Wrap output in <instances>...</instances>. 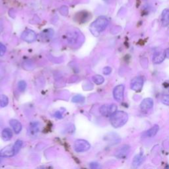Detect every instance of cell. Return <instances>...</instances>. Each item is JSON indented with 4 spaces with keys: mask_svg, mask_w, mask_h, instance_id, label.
Here are the masks:
<instances>
[{
    "mask_svg": "<svg viewBox=\"0 0 169 169\" xmlns=\"http://www.w3.org/2000/svg\"><path fill=\"white\" fill-rule=\"evenodd\" d=\"M108 25V20L104 17H100L90 26V31L95 36H99Z\"/></svg>",
    "mask_w": 169,
    "mask_h": 169,
    "instance_id": "cell-2",
    "label": "cell"
},
{
    "mask_svg": "<svg viewBox=\"0 0 169 169\" xmlns=\"http://www.w3.org/2000/svg\"><path fill=\"white\" fill-rule=\"evenodd\" d=\"M36 169H50V168L48 167H40L37 168Z\"/></svg>",
    "mask_w": 169,
    "mask_h": 169,
    "instance_id": "cell-30",
    "label": "cell"
},
{
    "mask_svg": "<svg viewBox=\"0 0 169 169\" xmlns=\"http://www.w3.org/2000/svg\"><path fill=\"white\" fill-rule=\"evenodd\" d=\"M22 144H23V142H22L21 140H17L14 144L13 148H14L15 153V155H17V154L18 153V152L20 151V149H21V148L22 147Z\"/></svg>",
    "mask_w": 169,
    "mask_h": 169,
    "instance_id": "cell-21",
    "label": "cell"
},
{
    "mask_svg": "<svg viewBox=\"0 0 169 169\" xmlns=\"http://www.w3.org/2000/svg\"><path fill=\"white\" fill-rule=\"evenodd\" d=\"M2 139L4 141H9L13 137V131L9 127H6L2 131Z\"/></svg>",
    "mask_w": 169,
    "mask_h": 169,
    "instance_id": "cell-17",
    "label": "cell"
},
{
    "mask_svg": "<svg viewBox=\"0 0 169 169\" xmlns=\"http://www.w3.org/2000/svg\"><path fill=\"white\" fill-rule=\"evenodd\" d=\"M113 96L114 99L118 102H122L124 96V86L123 85H119L114 89Z\"/></svg>",
    "mask_w": 169,
    "mask_h": 169,
    "instance_id": "cell-7",
    "label": "cell"
},
{
    "mask_svg": "<svg viewBox=\"0 0 169 169\" xmlns=\"http://www.w3.org/2000/svg\"><path fill=\"white\" fill-rule=\"evenodd\" d=\"M71 101L74 103H84L85 98L84 96H83L82 95H77L73 97L72 99H71Z\"/></svg>",
    "mask_w": 169,
    "mask_h": 169,
    "instance_id": "cell-22",
    "label": "cell"
},
{
    "mask_svg": "<svg viewBox=\"0 0 169 169\" xmlns=\"http://www.w3.org/2000/svg\"><path fill=\"white\" fill-rule=\"evenodd\" d=\"M89 167L91 169H102L101 165L96 162L91 163L89 164Z\"/></svg>",
    "mask_w": 169,
    "mask_h": 169,
    "instance_id": "cell-24",
    "label": "cell"
},
{
    "mask_svg": "<svg viewBox=\"0 0 169 169\" xmlns=\"http://www.w3.org/2000/svg\"><path fill=\"white\" fill-rule=\"evenodd\" d=\"M159 126L158 125L153 126L149 130L146 131V136L149 137H152L155 136V135L157 134V132L159 131Z\"/></svg>",
    "mask_w": 169,
    "mask_h": 169,
    "instance_id": "cell-18",
    "label": "cell"
},
{
    "mask_svg": "<svg viewBox=\"0 0 169 169\" xmlns=\"http://www.w3.org/2000/svg\"><path fill=\"white\" fill-rule=\"evenodd\" d=\"M9 104V99L5 95H0V106L3 108L7 106Z\"/></svg>",
    "mask_w": 169,
    "mask_h": 169,
    "instance_id": "cell-19",
    "label": "cell"
},
{
    "mask_svg": "<svg viewBox=\"0 0 169 169\" xmlns=\"http://www.w3.org/2000/svg\"><path fill=\"white\" fill-rule=\"evenodd\" d=\"M164 54L165 56H166V58H169V48H168V49L164 51Z\"/></svg>",
    "mask_w": 169,
    "mask_h": 169,
    "instance_id": "cell-29",
    "label": "cell"
},
{
    "mask_svg": "<svg viewBox=\"0 0 169 169\" xmlns=\"http://www.w3.org/2000/svg\"><path fill=\"white\" fill-rule=\"evenodd\" d=\"M40 123L38 122H33L31 123L29 126V132L32 135H35L39 133L40 130Z\"/></svg>",
    "mask_w": 169,
    "mask_h": 169,
    "instance_id": "cell-16",
    "label": "cell"
},
{
    "mask_svg": "<svg viewBox=\"0 0 169 169\" xmlns=\"http://www.w3.org/2000/svg\"><path fill=\"white\" fill-rule=\"evenodd\" d=\"M91 148L89 143L85 140H77L74 143V149L77 153H84Z\"/></svg>",
    "mask_w": 169,
    "mask_h": 169,
    "instance_id": "cell-3",
    "label": "cell"
},
{
    "mask_svg": "<svg viewBox=\"0 0 169 169\" xmlns=\"http://www.w3.org/2000/svg\"><path fill=\"white\" fill-rule=\"evenodd\" d=\"M145 160V157L143 153H139L134 157L132 163H131V168L133 169L137 168L142 164Z\"/></svg>",
    "mask_w": 169,
    "mask_h": 169,
    "instance_id": "cell-12",
    "label": "cell"
},
{
    "mask_svg": "<svg viewBox=\"0 0 169 169\" xmlns=\"http://www.w3.org/2000/svg\"><path fill=\"white\" fill-rule=\"evenodd\" d=\"M117 111V106L114 104H104L100 108V112L105 117H110Z\"/></svg>",
    "mask_w": 169,
    "mask_h": 169,
    "instance_id": "cell-4",
    "label": "cell"
},
{
    "mask_svg": "<svg viewBox=\"0 0 169 169\" xmlns=\"http://www.w3.org/2000/svg\"><path fill=\"white\" fill-rule=\"evenodd\" d=\"M15 155L13 145H10L0 151V157H12Z\"/></svg>",
    "mask_w": 169,
    "mask_h": 169,
    "instance_id": "cell-9",
    "label": "cell"
},
{
    "mask_svg": "<svg viewBox=\"0 0 169 169\" xmlns=\"http://www.w3.org/2000/svg\"><path fill=\"white\" fill-rule=\"evenodd\" d=\"M165 58H166V56H165L164 52H157L153 55V62L155 63V64H159V63H162L164 61Z\"/></svg>",
    "mask_w": 169,
    "mask_h": 169,
    "instance_id": "cell-13",
    "label": "cell"
},
{
    "mask_svg": "<svg viewBox=\"0 0 169 169\" xmlns=\"http://www.w3.org/2000/svg\"><path fill=\"white\" fill-rule=\"evenodd\" d=\"M104 1H105V2H111V1H112V0H104Z\"/></svg>",
    "mask_w": 169,
    "mask_h": 169,
    "instance_id": "cell-31",
    "label": "cell"
},
{
    "mask_svg": "<svg viewBox=\"0 0 169 169\" xmlns=\"http://www.w3.org/2000/svg\"><path fill=\"white\" fill-rule=\"evenodd\" d=\"M27 83H26L25 81H20L18 83V89L19 91L20 92L22 93L25 91L26 88H27Z\"/></svg>",
    "mask_w": 169,
    "mask_h": 169,
    "instance_id": "cell-23",
    "label": "cell"
},
{
    "mask_svg": "<svg viewBox=\"0 0 169 169\" xmlns=\"http://www.w3.org/2000/svg\"><path fill=\"white\" fill-rule=\"evenodd\" d=\"M161 101H162V103L164 104L167 105V106H169V95H167L163 96L162 99H161Z\"/></svg>",
    "mask_w": 169,
    "mask_h": 169,
    "instance_id": "cell-26",
    "label": "cell"
},
{
    "mask_svg": "<svg viewBox=\"0 0 169 169\" xmlns=\"http://www.w3.org/2000/svg\"><path fill=\"white\" fill-rule=\"evenodd\" d=\"M93 81L96 85H101L104 83V79L103 76H100V75H96V76L93 77Z\"/></svg>",
    "mask_w": 169,
    "mask_h": 169,
    "instance_id": "cell-20",
    "label": "cell"
},
{
    "mask_svg": "<svg viewBox=\"0 0 169 169\" xmlns=\"http://www.w3.org/2000/svg\"><path fill=\"white\" fill-rule=\"evenodd\" d=\"M130 151V146L128 145H123L116 151L115 156L118 159H124L128 155Z\"/></svg>",
    "mask_w": 169,
    "mask_h": 169,
    "instance_id": "cell-8",
    "label": "cell"
},
{
    "mask_svg": "<svg viewBox=\"0 0 169 169\" xmlns=\"http://www.w3.org/2000/svg\"><path fill=\"white\" fill-rule=\"evenodd\" d=\"M0 163H1V160H0Z\"/></svg>",
    "mask_w": 169,
    "mask_h": 169,
    "instance_id": "cell-32",
    "label": "cell"
},
{
    "mask_svg": "<svg viewBox=\"0 0 169 169\" xmlns=\"http://www.w3.org/2000/svg\"><path fill=\"white\" fill-rule=\"evenodd\" d=\"M128 120V114L123 111H116L110 116V123L115 128L124 126Z\"/></svg>",
    "mask_w": 169,
    "mask_h": 169,
    "instance_id": "cell-1",
    "label": "cell"
},
{
    "mask_svg": "<svg viewBox=\"0 0 169 169\" xmlns=\"http://www.w3.org/2000/svg\"><path fill=\"white\" fill-rule=\"evenodd\" d=\"M54 116H55V117H56L57 118H59V119L62 118V113L60 111L56 112L55 114H54Z\"/></svg>",
    "mask_w": 169,
    "mask_h": 169,
    "instance_id": "cell-28",
    "label": "cell"
},
{
    "mask_svg": "<svg viewBox=\"0 0 169 169\" xmlns=\"http://www.w3.org/2000/svg\"><path fill=\"white\" fill-rule=\"evenodd\" d=\"M37 38L36 33L31 29H27L22 33L21 39L25 42H32Z\"/></svg>",
    "mask_w": 169,
    "mask_h": 169,
    "instance_id": "cell-6",
    "label": "cell"
},
{
    "mask_svg": "<svg viewBox=\"0 0 169 169\" xmlns=\"http://www.w3.org/2000/svg\"><path fill=\"white\" fill-rule=\"evenodd\" d=\"M9 124L12 127L14 132L18 134H19L22 130V125L21 122L17 120L11 119L9 121Z\"/></svg>",
    "mask_w": 169,
    "mask_h": 169,
    "instance_id": "cell-14",
    "label": "cell"
},
{
    "mask_svg": "<svg viewBox=\"0 0 169 169\" xmlns=\"http://www.w3.org/2000/svg\"><path fill=\"white\" fill-rule=\"evenodd\" d=\"M153 106V100L151 98H146L140 104V108L142 111L146 112L151 110Z\"/></svg>",
    "mask_w": 169,
    "mask_h": 169,
    "instance_id": "cell-11",
    "label": "cell"
},
{
    "mask_svg": "<svg viewBox=\"0 0 169 169\" xmlns=\"http://www.w3.org/2000/svg\"><path fill=\"white\" fill-rule=\"evenodd\" d=\"M161 23L163 27L169 25V9H164L161 14Z\"/></svg>",
    "mask_w": 169,
    "mask_h": 169,
    "instance_id": "cell-15",
    "label": "cell"
},
{
    "mask_svg": "<svg viewBox=\"0 0 169 169\" xmlns=\"http://www.w3.org/2000/svg\"><path fill=\"white\" fill-rule=\"evenodd\" d=\"M6 50H7V48L5 45L0 42V56H1V57L5 55Z\"/></svg>",
    "mask_w": 169,
    "mask_h": 169,
    "instance_id": "cell-25",
    "label": "cell"
},
{
    "mask_svg": "<svg viewBox=\"0 0 169 169\" xmlns=\"http://www.w3.org/2000/svg\"><path fill=\"white\" fill-rule=\"evenodd\" d=\"M144 80L142 77L137 76L134 77L131 81L130 87L131 89L135 91H140L141 90L143 86H144Z\"/></svg>",
    "mask_w": 169,
    "mask_h": 169,
    "instance_id": "cell-5",
    "label": "cell"
},
{
    "mask_svg": "<svg viewBox=\"0 0 169 169\" xmlns=\"http://www.w3.org/2000/svg\"><path fill=\"white\" fill-rule=\"evenodd\" d=\"M75 19L79 23H83L90 19V14L87 11H81L76 15Z\"/></svg>",
    "mask_w": 169,
    "mask_h": 169,
    "instance_id": "cell-10",
    "label": "cell"
},
{
    "mask_svg": "<svg viewBox=\"0 0 169 169\" xmlns=\"http://www.w3.org/2000/svg\"><path fill=\"white\" fill-rule=\"evenodd\" d=\"M112 72V68L110 67H105L103 69V73L104 75H109Z\"/></svg>",
    "mask_w": 169,
    "mask_h": 169,
    "instance_id": "cell-27",
    "label": "cell"
}]
</instances>
